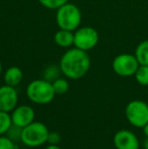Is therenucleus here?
<instances>
[{
  "mask_svg": "<svg viewBox=\"0 0 148 149\" xmlns=\"http://www.w3.org/2000/svg\"><path fill=\"white\" fill-rule=\"evenodd\" d=\"M61 73L72 80L82 78L90 68V58L86 51L78 48H69L62 55L59 62Z\"/></svg>",
  "mask_w": 148,
  "mask_h": 149,
  "instance_id": "nucleus-1",
  "label": "nucleus"
},
{
  "mask_svg": "<svg viewBox=\"0 0 148 149\" xmlns=\"http://www.w3.org/2000/svg\"><path fill=\"white\" fill-rule=\"evenodd\" d=\"M81 11L75 4L67 2L56 10V22L59 29L75 31L80 26Z\"/></svg>",
  "mask_w": 148,
  "mask_h": 149,
  "instance_id": "nucleus-2",
  "label": "nucleus"
},
{
  "mask_svg": "<svg viewBox=\"0 0 148 149\" xmlns=\"http://www.w3.org/2000/svg\"><path fill=\"white\" fill-rule=\"evenodd\" d=\"M28 100L37 104H47L54 100L56 93L52 82L46 79H36L28 83L26 87Z\"/></svg>",
  "mask_w": 148,
  "mask_h": 149,
  "instance_id": "nucleus-3",
  "label": "nucleus"
},
{
  "mask_svg": "<svg viewBox=\"0 0 148 149\" xmlns=\"http://www.w3.org/2000/svg\"><path fill=\"white\" fill-rule=\"evenodd\" d=\"M49 130L45 124L41 122H33L22 130L20 141L28 147H39L48 142Z\"/></svg>",
  "mask_w": 148,
  "mask_h": 149,
  "instance_id": "nucleus-4",
  "label": "nucleus"
},
{
  "mask_svg": "<svg viewBox=\"0 0 148 149\" xmlns=\"http://www.w3.org/2000/svg\"><path fill=\"white\" fill-rule=\"evenodd\" d=\"M125 115L131 125L143 128L148 123V104L143 100H132L127 104Z\"/></svg>",
  "mask_w": 148,
  "mask_h": 149,
  "instance_id": "nucleus-5",
  "label": "nucleus"
},
{
  "mask_svg": "<svg viewBox=\"0 0 148 149\" xmlns=\"http://www.w3.org/2000/svg\"><path fill=\"white\" fill-rule=\"evenodd\" d=\"M139 62L135 55L128 53L120 54L113 60L112 67L114 72L119 76L129 77L136 73L139 67Z\"/></svg>",
  "mask_w": 148,
  "mask_h": 149,
  "instance_id": "nucleus-6",
  "label": "nucleus"
},
{
  "mask_svg": "<svg viewBox=\"0 0 148 149\" xmlns=\"http://www.w3.org/2000/svg\"><path fill=\"white\" fill-rule=\"evenodd\" d=\"M99 33L92 26H80L74 31V47L88 52L99 43Z\"/></svg>",
  "mask_w": 148,
  "mask_h": 149,
  "instance_id": "nucleus-7",
  "label": "nucleus"
},
{
  "mask_svg": "<svg viewBox=\"0 0 148 149\" xmlns=\"http://www.w3.org/2000/svg\"><path fill=\"white\" fill-rule=\"evenodd\" d=\"M18 94L13 86L3 85L0 87V111L9 113L17 106Z\"/></svg>",
  "mask_w": 148,
  "mask_h": 149,
  "instance_id": "nucleus-8",
  "label": "nucleus"
},
{
  "mask_svg": "<svg viewBox=\"0 0 148 149\" xmlns=\"http://www.w3.org/2000/svg\"><path fill=\"white\" fill-rule=\"evenodd\" d=\"M114 145L117 149H139V140L133 132L120 130L114 136Z\"/></svg>",
  "mask_w": 148,
  "mask_h": 149,
  "instance_id": "nucleus-9",
  "label": "nucleus"
},
{
  "mask_svg": "<svg viewBox=\"0 0 148 149\" xmlns=\"http://www.w3.org/2000/svg\"><path fill=\"white\" fill-rule=\"evenodd\" d=\"M35 120V111L30 106H20L12 111L11 121L12 124L24 128L30 125Z\"/></svg>",
  "mask_w": 148,
  "mask_h": 149,
  "instance_id": "nucleus-10",
  "label": "nucleus"
},
{
  "mask_svg": "<svg viewBox=\"0 0 148 149\" xmlns=\"http://www.w3.org/2000/svg\"><path fill=\"white\" fill-rule=\"evenodd\" d=\"M54 42L59 47L69 49L70 47L74 46V31L60 29L54 35Z\"/></svg>",
  "mask_w": 148,
  "mask_h": 149,
  "instance_id": "nucleus-11",
  "label": "nucleus"
},
{
  "mask_svg": "<svg viewBox=\"0 0 148 149\" xmlns=\"http://www.w3.org/2000/svg\"><path fill=\"white\" fill-rule=\"evenodd\" d=\"M22 77H24V73L22 69L17 66H11L4 73V82L5 84L15 87L22 82Z\"/></svg>",
  "mask_w": 148,
  "mask_h": 149,
  "instance_id": "nucleus-12",
  "label": "nucleus"
},
{
  "mask_svg": "<svg viewBox=\"0 0 148 149\" xmlns=\"http://www.w3.org/2000/svg\"><path fill=\"white\" fill-rule=\"evenodd\" d=\"M134 55L138 60L139 64L148 66V40L142 41L138 44Z\"/></svg>",
  "mask_w": 148,
  "mask_h": 149,
  "instance_id": "nucleus-13",
  "label": "nucleus"
},
{
  "mask_svg": "<svg viewBox=\"0 0 148 149\" xmlns=\"http://www.w3.org/2000/svg\"><path fill=\"white\" fill-rule=\"evenodd\" d=\"M135 79L140 85H148V66L147 65H139L136 73L134 74Z\"/></svg>",
  "mask_w": 148,
  "mask_h": 149,
  "instance_id": "nucleus-14",
  "label": "nucleus"
},
{
  "mask_svg": "<svg viewBox=\"0 0 148 149\" xmlns=\"http://www.w3.org/2000/svg\"><path fill=\"white\" fill-rule=\"evenodd\" d=\"M12 126L11 116L8 113L0 111V136L7 133Z\"/></svg>",
  "mask_w": 148,
  "mask_h": 149,
  "instance_id": "nucleus-15",
  "label": "nucleus"
},
{
  "mask_svg": "<svg viewBox=\"0 0 148 149\" xmlns=\"http://www.w3.org/2000/svg\"><path fill=\"white\" fill-rule=\"evenodd\" d=\"M52 85H53L54 91H55L56 94H64L69 89V83H68V81L64 78H60V77L55 79L52 82Z\"/></svg>",
  "mask_w": 148,
  "mask_h": 149,
  "instance_id": "nucleus-16",
  "label": "nucleus"
},
{
  "mask_svg": "<svg viewBox=\"0 0 148 149\" xmlns=\"http://www.w3.org/2000/svg\"><path fill=\"white\" fill-rule=\"evenodd\" d=\"M61 72L60 67H56L55 65H51V66L47 67L44 71V79L53 82L55 79H57L59 77V74Z\"/></svg>",
  "mask_w": 148,
  "mask_h": 149,
  "instance_id": "nucleus-17",
  "label": "nucleus"
},
{
  "mask_svg": "<svg viewBox=\"0 0 148 149\" xmlns=\"http://www.w3.org/2000/svg\"><path fill=\"white\" fill-rule=\"evenodd\" d=\"M42 6L51 10H57L59 7L69 2V0H38Z\"/></svg>",
  "mask_w": 148,
  "mask_h": 149,
  "instance_id": "nucleus-18",
  "label": "nucleus"
},
{
  "mask_svg": "<svg viewBox=\"0 0 148 149\" xmlns=\"http://www.w3.org/2000/svg\"><path fill=\"white\" fill-rule=\"evenodd\" d=\"M0 149H15V145L9 137L0 136Z\"/></svg>",
  "mask_w": 148,
  "mask_h": 149,
  "instance_id": "nucleus-19",
  "label": "nucleus"
},
{
  "mask_svg": "<svg viewBox=\"0 0 148 149\" xmlns=\"http://www.w3.org/2000/svg\"><path fill=\"white\" fill-rule=\"evenodd\" d=\"M61 140V137L58 133L56 132H50L49 137H48V142L50 144H55V145H58V143Z\"/></svg>",
  "mask_w": 148,
  "mask_h": 149,
  "instance_id": "nucleus-20",
  "label": "nucleus"
},
{
  "mask_svg": "<svg viewBox=\"0 0 148 149\" xmlns=\"http://www.w3.org/2000/svg\"><path fill=\"white\" fill-rule=\"evenodd\" d=\"M45 149H61L58 145H55V144H49Z\"/></svg>",
  "mask_w": 148,
  "mask_h": 149,
  "instance_id": "nucleus-21",
  "label": "nucleus"
},
{
  "mask_svg": "<svg viewBox=\"0 0 148 149\" xmlns=\"http://www.w3.org/2000/svg\"><path fill=\"white\" fill-rule=\"evenodd\" d=\"M143 132H144V134L146 135V137L148 138V123L144 126V127H143Z\"/></svg>",
  "mask_w": 148,
  "mask_h": 149,
  "instance_id": "nucleus-22",
  "label": "nucleus"
},
{
  "mask_svg": "<svg viewBox=\"0 0 148 149\" xmlns=\"http://www.w3.org/2000/svg\"><path fill=\"white\" fill-rule=\"evenodd\" d=\"M144 148L145 149H148V138H146L144 141Z\"/></svg>",
  "mask_w": 148,
  "mask_h": 149,
  "instance_id": "nucleus-23",
  "label": "nucleus"
},
{
  "mask_svg": "<svg viewBox=\"0 0 148 149\" xmlns=\"http://www.w3.org/2000/svg\"><path fill=\"white\" fill-rule=\"evenodd\" d=\"M1 72H2V65H1V62H0V75H1Z\"/></svg>",
  "mask_w": 148,
  "mask_h": 149,
  "instance_id": "nucleus-24",
  "label": "nucleus"
}]
</instances>
